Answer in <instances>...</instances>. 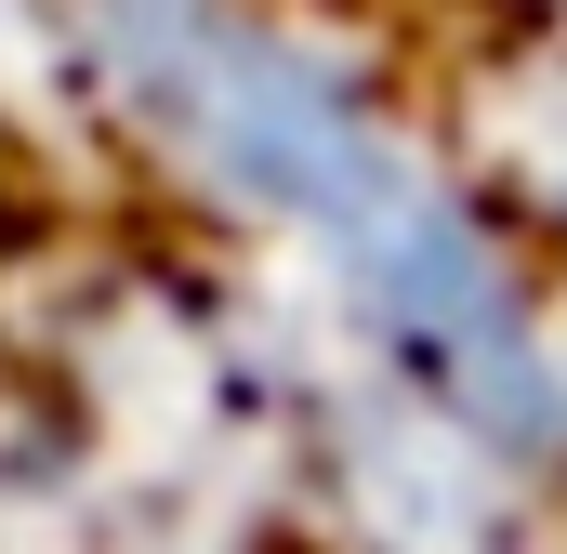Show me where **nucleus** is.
<instances>
[{
  "instance_id": "obj_1",
  "label": "nucleus",
  "mask_w": 567,
  "mask_h": 554,
  "mask_svg": "<svg viewBox=\"0 0 567 554\" xmlns=\"http://www.w3.org/2000/svg\"><path fill=\"white\" fill-rule=\"evenodd\" d=\"M106 158L212 225L290 252L303 304L383 370L567 475V277L449 145L410 40L343 0H66Z\"/></svg>"
},
{
  "instance_id": "obj_2",
  "label": "nucleus",
  "mask_w": 567,
  "mask_h": 554,
  "mask_svg": "<svg viewBox=\"0 0 567 554\" xmlns=\"http://www.w3.org/2000/svg\"><path fill=\"white\" fill-rule=\"evenodd\" d=\"M0 145H106L66 0H0Z\"/></svg>"
}]
</instances>
